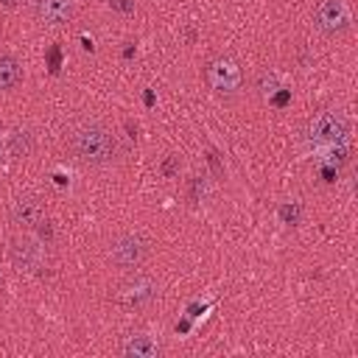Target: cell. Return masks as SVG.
I'll return each instance as SVG.
<instances>
[{
  "instance_id": "obj_1",
  "label": "cell",
  "mask_w": 358,
  "mask_h": 358,
  "mask_svg": "<svg viewBox=\"0 0 358 358\" xmlns=\"http://www.w3.org/2000/svg\"><path fill=\"white\" fill-rule=\"evenodd\" d=\"M70 151L87 165H109L117 157L115 134L101 123H84L70 134Z\"/></svg>"
},
{
  "instance_id": "obj_2",
  "label": "cell",
  "mask_w": 358,
  "mask_h": 358,
  "mask_svg": "<svg viewBox=\"0 0 358 358\" xmlns=\"http://www.w3.org/2000/svg\"><path fill=\"white\" fill-rule=\"evenodd\" d=\"M350 137V120L344 112L324 109L308 123V143L313 151H333L341 148Z\"/></svg>"
},
{
  "instance_id": "obj_3",
  "label": "cell",
  "mask_w": 358,
  "mask_h": 358,
  "mask_svg": "<svg viewBox=\"0 0 358 358\" xmlns=\"http://www.w3.org/2000/svg\"><path fill=\"white\" fill-rule=\"evenodd\" d=\"M207 81H210V87H213L215 95L232 98V95H238V90H241V84H243L241 64H238L235 59H229V56H218V59H213L210 67H207Z\"/></svg>"
},
{
  "instance_id": "obj_4",
  "label": "cell",
  "mask_w": 358,
  "mask_h": 358,
  "mask_svg": "<svg viewBox=\"0 0 358 358\" xmlns=\"http://www.w3.org/2000/svg\"><path fill=\"white\" fill-rule=\"evenodd\" d=\"M8 257H11L14 268H20V271H39L48 263V249L42 246V241L22 235V238H14L11 241Z\"/></svg>"
},
{
  "instance_id": "obj_5",
  "label": "cell",
  "mask_w": 358,
  "mask_h": 358,
  "mask_svg": "<svg viewBox=\"0 0 358 358\" xmlns=\"http://www.w3.org/2000/svg\"><path fill=\"white\" fill-rule=\"evenodd\" d=\"M350 8L344 0H322L316 6V28L327 36H336L350 28Z\"/></svg>"
},
{
  "instance_id": "obj_6",
  "label": "cell",
  "mask_w": 358,
  "mask_h": 358,
  "mask_svg": "<svg viewBox=\"0 0 358 358\" xmlns=\"http://www.w3.org/2000/svg\"><path fill=\"white\" fill-rule=\"evenodd\" d=\"M148 255V243L140 235H123L112 246V263L117 268H137Z\"/></svg>"
},
{
  "instance_id": "obj_7",
  "label": "cell",
  "mask_w": 358,
  "mask_h": 358,
  "mask_svg": "<svg viewBox=\"0 0 358 358\" xmlns=\"http://www.w3.org/2000/svg\"><path fill=\"white\" fill-rule=\"evenodd\" d=\"M34 3L45 25H62L73 17V0H34Z\"/></svg>"
},
{
  "instance_id": "obj_8",
  "label": "cell",
  "mask_w": 358,
  "mask_h": 358,
  "mask_svg": "<svg viewBox=\"0 0 358 358\" xmlns=\"http://www.w3.org/2000/svg\"><path fill=\"white\" fill-rule=\"evenodd\" d=\"M154 296H157V285H154L148 277H140V280H134V282H129V285L123 288V302H126L129 308H143V305H148Z\"/></svg>"
},
{
  "instance_id": "obj_9",
  "label": "cell",
  "mask_w": 358,
  "mask_h": 358,
  "mask_svg": "<svg viewBox=\"0 0 358 358\" xmlns=\"http://www.w3.org/2000/svg\"><path fill=\"white\" fill-rule=\"evenodd\" d=\"M123 355H126V358H157V355H159V341H157L154 336L134 333V336L126 338Z\"/></svg>"
},
{
  "instance_id": "obj_10",
  "label": "cell",
  "mask_w": 358,
  "mask_h": 358,
  "mask_svg": "<svg viewBox=\"0 0 358 358\" xmlns=\"http://www.w3.org/2000/svg\"><path fill=\"white\" fill-rule=\"evenodd\" d=\"M11 218H14V224H20V227L42 224V207H39L36 199H17L14 207H11Z\"/></svg>"
},
{
  "instance_id": "obj_11",
  "label": "cell",
  "mask_w": 358,
  "mask_h": 358,
  "mask_svg": "<svg viewBox=\"0 0 358 358\" xmlns=\"http://www.w3.org/2000/svg\"><path fill=\"white\" fill-rule=\"evenodd\" d=\"M20 81V62L14 56H0V90H11Z\"/></svg>"
},
{
  "instance_id": "obj_12",
  "label": "cell",
  "mask_w": 358,
  "mask_h": 358,
  "mask_svg": "<svg viewBox=\"0 0 358 358\" xmlns=\"http://www.w3.org/2000/svg\"><path fill=\"white\" fill-rule=\"evenodd\" d=\"M31 148H34V143H31V134H28V131H14V134L8 137V145H6V151H8L11 157H28Z\"/></svg>"
},
{
  "instance_id": "obj_13",
  "label": "cell",
  "mask_w": 358,
  "mask_h": 358,
  "mask_svg": "<svg viewBox=\"0 0 358 358\" xmlns=\"http://www.w3.org/2000/svg\"><path fill=\"white\" fill-rule=\"evenodd\" d=\"M207 193H210V182H207V176H193V179H190V187H187L190 201H193V204H201V201L207 199Z\"/></svg>"
},
{
  "instance_id": "obj_14",
  "label": "cell",
  "mask_w": 358,
  "mask_h": 358,
  "mask_svg": "<svg viewBox=\"0 0 358 358\" xmlns=\"http://www.w3.org/2000/svg\"><path fill=\"white\" fill-rule=\"evenodd\" d=\"M257 90H260V95H274V92L280 90L277 76H274V73H260V76H257Z\"/></svg>"
},
{
  "instance_id": "obj_15",
  "label": "cell",
  "mask_w": 358,
  "mask_h": 358,
  "mask_svg": "<svg viewBox=\"0 0 358 358\" xmlns=\"http://www.w3.org/2000/svg\"><path fill=\"white\" fill-rule=\"evenodd\" d=\"M280 218H282L285 224H299V218H302V204H299V201L282 204V207H280Z\"/></svg>"
},
{
  "instance_id": "obj_16",
  "label": "cell",
  "mask_w": 358,
  "mask_h": 358,
  "mask_svg": "<svg viewBox=\"0 0 358 358\" xmlns=\"http://www.w3.org/2000/svg\"><path fill=\"white\" fill-rule=\"evenodd\" d=\"M109 8H115L120 14H131L134 11V0H109Z\"/></svg>"
},
{
  "instance_id": "obj_17",
  "label": "cell",
  "mask_w": 358,
  "mask_h": 358,
  "mask_svg": "<svg viewBox=\"0 0 358 358\" xmlns=\"http://www.w3.org/2000/svg\"><path fill=\"white\" fill-rule=\"evenodd\" d=\"M173 171H176V159H168V162L162 165V173H165V176H171Z\"/></svg>"
},
{
  "instance_id": "obj_18",
  "label": "cell",
  "mask_w": 358,
  "mask_h": 358,
  "mask_svg": "<svg viewBox=\"0 0 358 358\" xmlns=\"http://www.w3.org/2000/svg\"><path fill=\"white\" fill-rule=\"evenodd\" d=\"M50 64H53L50 70L56 73V70H59V50H53V53H50Z\"/></svg>"
},
{
  "instance_id": "obj_19",
  "label": "cell",
  "mask_w": 358,
  "mask_h": 358,
  "mask_svg": "<svg viewBox=\"0 0 358 358\" xmlns=\"http://www.w3.org/2000/svg\"><path fill=\"white\" fill-rule=\"evenodd\" d=\"M3 6H8V8H11V6H17V0H3Z\"/></svg>"
}]
</instances>
